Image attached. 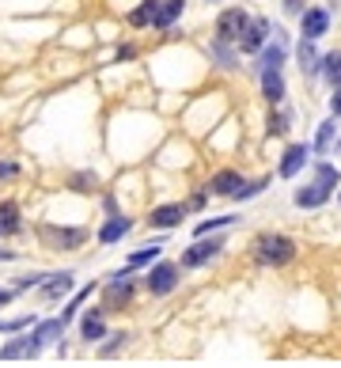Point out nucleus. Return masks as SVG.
Here are the masks:
<instances>
[{
  "label": "nucleus",
  "mask_w": 341,
  "mask_h": 368,
  "mask_svg": "<svg viewBox=\"0 0 341 368\" xmlns=\"http://www.w3.org/2000/svg\"><path fill=\"white\" fill-rule=\"evenodd\" d=\"M76 331H80V342H87V346H103L107 334H110L107 311H103V308H84V311H80V319H76Z\"/></svg>",
  "instance_id": "obj_6"
},
{
  "label": "nucleus",
  "mask_w": 341,
  "mask_h": 368,
  "mask_svg": "<svg viewBox=\"0 0 341 368\" xmlns=\"http://www.w3.org/2000/svg\"><path fill=\"white\" fill-rule=\"evenodd\" d=\"M311 156H315V148H311V145H288V148L281 152L277 175H281V179H296V175L304 171L307 164H311Z\"/></svg>",
  "instance_id": "obj_11"
},
{
  "label": "nucleus",
  "mask_w": 341,
  "mask_h": 368,
  "mask_svg": "<svg viewBox=\"0 0 341 368\" xmlns=\"http://www.w3.org/2000/svg\"><path fill=\"white\" fill-rule=\"evenodd\" d=\"M42 353V346L35 342V334L23 331V334H12V338L0 346V361H35Z\"/></svg>",
  "instance_id": "obj_8"
},
{
  "label": "nucleus",
  "mask_w": 341,
  "mask_h": 368,
  "mask_svg": "<svg viewBox=\"0 0 341 368\" xmlns=\"http://www.w3.org/2000/svg\"><path fill=\"white\" fill-rule=\"evenodd\" d=\"M250 27V15L243 12V8H227V12L216 19V38L220 42H235L239 46V38H243V30Z\"/></svg>",
  "instance_id": "obj_9"
},
{
  "label": "nucleus",
  "mask_w": 341,
  "mask_h": 368,
  "mask_svg": "<svg viewBox=\"0 0 341 368\" xmlns=\"http://www.w3.org/2000/svg\"><path fill=\"white\" fill-rule=\"evenodd\" d=\"M95 289H103V285H99V281H91V285H84V289H80V292H72V296H69V304H64V308H61V319H64V323H69V326L80 319V311H84V304L91 300V292H95Z\"/></svg>",
  "instance_id": "obj_20"
},
{
  "label": "nucleus",
  "mask_w": 341,
  "mask_h": 368,
  "mask_svg": "<svg viewBox=\"0 0 341 368\" xmlns=\"http://www.w3.org/2000/svg\"><path fill=\"white\" fill-rule=\"evenodd\" d=\"M262 95H265V103H273V107H281V103H284V76H281V69L262 73Z\"/></svg>",
  "instance_id": "obj_22"
},
{
  "label": "nucleus",
  "mask_w": 341,
  "mask_h": 368,
  "mask_svg": "<svg viewBox=\"0 0 341 368\" xmlns=\"http://www.w3.org/2000/svg\"><path fill=\"white\" fill-rule=\"evenodd\" d=\"M270 35H273V27H270V19H250V27L243 30V38H239V53H262L265 50V42H270Z\"/></svg>",
  "instance_id": "obj_13"
},
{
  "label": "nucleus",
  "mask_w": 341,
  "mask_h": 368,
  "mask_svg": "<svg viewBox=\"0 0 341 368\" xmlns=\"http://www.w3.org/2000/svg\"><path fill=\"white\" fill-rule=\"evenodd\" d=\"M284 65V35L273 30V38L265 42V50L258 53V73H270V69H281Z\"/></svg>",
  "instance_id": "obj_18"
},
{
  "label": "nucleus",
  "mask_w": 341,
  "mask_h": 368,
  "mask_svg": "<svg viewBox=\"0 0 341 368\" xmlns=\"http://www.w3.org/2000/svg\"><path fill=\"white\" fill-rule=\"evenodd\" d=\"M296 61H299V73H304V76H319V73H322V58H319V50H315L307 38H299Z\"/></svg>",
  "instance_id": "obj_21"
},
{
  "label": "nucleus",
  "mask_w": 341,
  "mask_h": 368,
  "mask_svg": "<svg viewBox=\"0 0 341 368\" xmlns=\"http://www.w3.org/2000/svg\"><path fill=\"white\" fill-rule=\"evenodd\" d=\"M133 231V220L129 217H121V213H114V217H107V224H103L99 231H95V239H99L103 247H114V243H121V239Z\"/></svg>",
  "instance_id": "obj_17"
},
{
  "label": "nucleus",
  "mask_w": 341,
  "mask_h": 368,
  "mask_svg": "<svg viewBox=\"0 0 341 368\" xmlns=\"http://www.w3.org/2000/svg\"><path fill=\"white\" fill-rule=\"evenodd\" d=\"M42 243L50 247V251H76V247H84L87 243V228H57V224H46L42 231Z\"/></svg>",
  "instance_id": "obj_7"
},
{
  "label": "nucleus",
  "mask_w": 341,
  "mask_h": 368,
  "mask_svg": "<svg viewBox=\"0 0 341 368\" xmlns=\"http://www.w3.org/2000/svg\"><path fill=\"white\" fill-rule=\"evenodd\" d=\"M72 281H76V277H72L69 270L50 274V277L42 281V289H38V296H42L46 304H61V300H69V296H72Z\"/></svg>",
  "instance_id": "obj_14"
},
{
  "label": "nucleus",
  "mask_w": 341,
  "mask_h": 368,
  "mask_svg": "<svg viewBox=\"0 0 341 368\" xmlns=\"http://www.w3.org/2000/svg\"><path fill=\"white\" fill-rule=\"evenodd\" d=\"M322 73H326V84L338 91V87H341V53H338V50L322 58Z\"/></svg>",
  "instance_id": "obj_27"
},
{
  "label": "nucleus",
  "mask_w": 341,
  "mask_h": 368,
  "mask_svg": "<svg viewBox=\"0 0 341 368\" xmlns=\"http://www.w3.org/2000/svg\"><path fill=\"white\" fill-rule=\"evenodd\" d=\"M220 251H224V236H205V239H193L178 262H182V270H201V266H209Z\"/></svg>",
  "instance_id": "obj_5"
},
{
  "label": "nucleus",
  "mask_w": 341,
  "mask_h": 368,
  "mask_svg": "<svg viewBox=\"0 0 341 368\" xmlns=\"http://www.w3.org/2000/svg\"><path fill=\"white\" fill-rule=\"evenodd\" d=\"M330 30V12L326 8H307L304 19H299V35L307 38V42H315V38H322Z\"/></svg>",
  "instance_id": "obj_15"
},
{
  "label": "nucleus",
  "mask_w": 341,
  "mask_h": 368,
  "mask_svg": "<svg viewBox=\"0 0 341 368\" xmlns=\"http://www.w3.org/2000/svg\"><path fill=\"white\" fill-rule=\"evenodd\" d=\"M231 224H239V217H213V220H201L198 228H193V239H205V236H213V231L231 228Z\"/></svg>",
  "instance_id": "obj_26"
},
{
  "label": "nucleus",
  "mask_w": 341,
  "mask_h": 368,
  "mask_svg": "<svg viewBox=\"0 0 341 368\" xmlns=\"http://www.w3.org/2000/svg\"><path fill=\"white\" fill-rule=\"evenodd\" d=\"M125 346H129V331H110V334H107V342H103V346L95 349V357H103V361H110V357H118Z\"/></svg>",
  "instance_id": "obj_25"
},
{
  "label": "nucleus",
  "mask_w": 341,
  "mask_h": 368,
  "mask_svg": "<svg viewBox=\"0 0 341 368\" xmlns=\"http://www.w3.org/2000/svg\"><path fill=\"white\" fill-rule=\"evenodd\" d=\"M64 331H69V323H64L61 315H53V319H38V326L30 334H35V342L46 349V346H61Z\"/></svg>",
  "instance_id": "obj_16"
},
{
  "label": "nucleus",
  "mask_w": 341,
  "mask_h": 368,
  "mask_svg": "<svg viewBox=\"0 0 341 368\" xmlns=\"http://www.w3.org/2000/svg\"><path fill=\"white\" fill-rule=\"evenodd\" d=\"M8 236V228H4V220H0V239H4Z\"/></svg>",
  "instance_id": "obj_36"
},
{
  "label": "nucleus",
  "mask_w": 341,
  "mask_h": 368,
  "mask_svg": "<svg viewBox=\"0 0 341 368\" xmlns=\"http://www.w3.org/2000/svg\"><path fill=\"white\" fill-rule=\"evenodd\" d=\"M182 285V262H167V259H159L156 266H148V274H144V292L148 296H170Z\"/></svg>",
  "instance_id": "obj_3"
},
{
  "label": "nucleus",
  "mask_w": 341,
  "mask_h": 368,
  "mask_svg": "<svg viewBox=\"0 0 341 368\" xmlns=\"http://www.w3.org/2000/svg\"><path fill=\"white\" fill-rule=\"evenodd\" d=\"M159 251H164V243H152V247H137L133 254L125 259V266H121V274H129L133 277L137 270H144V266H156L159 262Z\"/></svg>",
  "instance_id": "obj_19"
},
{
  "label": "nucleus",
  "mask_w": 341,
  "mask_h": 368,
  "mask_svg": "<svg viewBox=\"0 0 341 368\" xmlns=\"http://www.w3.org/2000/svg\"><path fill=\"white\" fill-rule=\"evenodd\" d=\"M182 12H186V4H182V0H167V4L159 8V23H156V27H159V30H167L170 23H175L178 15H182Z\"/></svg>",
  "instance_id": "obj_28"
},
{
  "label": "nucleus",
  "mask_w": 341,
  "mask_h": 368,
  "mask_svg": "<svg viewBox=\"0 0 341 368\" xmlns=\"http://www.w3.org/2000/svg\"><path fill=\"white\" fill-rule=\"evenodd\" d=\"M159 8H164L159 0H144V4L129 15V23H133V27H156V23H159Z\"/></svg>",
  "instance_id": "obj_24"
},
{
  "label": "nucleus",
  "mask_w": 341,
  "mask_h": 368,
  "mask_svg": "<svg viewBox=\"0 0 341 368\" xmlns=\"http://www.w3.org/2000/svg\"><path fill=\"white\" fill-rule=\"evenodd\" d=\"M338 205H341V190H338Z\"/></svg>",
  "instance_id": "obj_37"
},
{
  "label": "nucleus",
  "mask_w": 341,
  "mask_h": 368,
  "mask_svg": "<svg viewBox=\"0 0 341 368\" xmlns=\"http://www.w3.org/2000/svg\"><path fill=\"white\" fill-rule=\"evenodd\" d=\"M243 186H247V179H243V171H235V167H224V171H216L213 179H209V194L213 198H239Z\"/></svg>",
  "instance_id": "obj_10"
},
{
  "label": "nucleus",
  "mask_w": 341,
  "mask_h": 368,
  "mask_svg": "<svg viewBox=\"0 0 341 368\" xmlns=\"http://www.w3.org/2000/svg\"><path fill=\"white\" fill-rule=\"evenodd\" d=\"M72 186H76V190H87V186H95V175H87V171L72 175Z\"/></svg>",
  "instance_id": "obj_33"
},
{
  "label": "nucleus",
  "mask_w": 341,
  "mask_h": 368,
  "mask_svg": "<svg viewBox=\"0 0 341 368\" xmlns=\"http://www.w3.org/2000/svg\"><path fill=\"white\" fill-rule=\"evenodd\" d=\"M186 202H164V205H156V209L148 213V228H159V231H167V228H178V224L186 220Z\"/></svg>",
  "instance_id": "obj_12"
},
{
  "label": "nucleus",
  "mask_w": 341,
  "mask_h": 368,
  "mask_svg": "<svg viewBox=\"0 0 341 368\" xmlns=\"http://www.w3.org/2000/svg\"><path fill=\"white\" fill-rule=\"evenodd\" d=\"M15 259V251H8V247H0V262H12Z\"/></svg>",
  "instance_id": "obj_35"
},
{
  "label": "nucleus",
  "mask_w": 341,
  "mask_h": 368,
  "mask_svg": "<svg viewBox=\"0 0 341 368\" xmlns=\"http://www.w3.org/2000/svg\"><path fill=\"white\" fill-rule=\"evenodd\" d=\"M133 296H137V281L118 270V274L103 285V304H99V308L107 311V315H114V311H125L129 304H133Z\"/></svg>",
  "instance_id": "obj_4"
},
{
  "label": "nucleus",
  "mask_w": 341,
  "mask_h": 368,
  "mask_svg": "<svg viewBox=\"0 0 341 368\" xmlns=\"http://www.w3.org/2000/svg\"><path fill=\"white\" fill-rule=\"evenodd\" d=\"M288 125H292L288 110H277V107H273V114H270V125H265V130H270V137H284V133H288Z\"/></svg>",
  "instance_id": "obj_29"
},
{
  "label": "nucleus",
  "mask_w": 341,
  "mask_h": 368,
  "mask_svg": "<svg viewBox=\"0 0 341 368\" xmlns=\"http://www.w3.org/2000/svg\"><path fill=\"white\" fill-rule=\"evenodd\" d=\"M296 254H299L296 239L281 236V231H262V236L250 239V262H254V266L281 270V266H288Z\"/></svg>",
  "instance_id": "obj_2"
},
{
  "label": "nucleus",
  "mask_w": 341,
  "mask_h": 368,
  "mask_svg": "<svg viewBox=\"0 0 341 368\" xmlns=\"http://www.w3.org/2000/svg\"><path fill=\"white\" fill-rule=\"evenodd\" d=\"M330 118H338V122H341V87L330 95Z\"/></svg>",
  "instance_id": "obj_34"
},
{
  "label": "nucleus",
  "mask_w": 341,
  "mask_h": 368,
  "mask_svg": "<svg viewBox=\"0 0 341 368\" xmlns=\"http://www.w3.org/2000/svg\"><path fill=\"white\" fill-rule=\"evenodd\" d=\"M205 205H209V194H205V190H198V194H193L190 202H186V209H190V213H201Z\"/></svg>",
  "instance_id": "obj_31"
},
{
  "label": "nucleus",
  "mask_w": 341,
  "mask_h": 368,
  "mask_svg": "<svg viewBox=\"0 0 341 368\" xmlns=\"http://www.w3.org/2000/svg\"><path fill=\"white\" fill-rule=\"evenodd\" d=\"M334 141H338V118H326V122L319 125V133H315L311 148L322 156V152H330V148H334Z\"/></svg>",
  "instance_id": "obj_23"
},
{
  "label": "nucleus",
  "mask_w": 341,
  "mask_h": 368,
  "mask_svg": "<svg viewBox=\"0 0 341 368\" xmlns=\"http://www.w3.org/2000/svg\"><path fill=\"white\" fill-rule=\"evenodd\" d=\"M265 186H270V179H254V182H247V186H243V194L235 198V202H250V198H258Z\"/></svg>",
  "instance_id": "obj_30"
},
{
  "label": "nucleus",
  "mask_w": 341,
  "mask_h": 368,
  "mask_svg": "<svg viewBox=\"0 0 341 368\" xmlns=\"http://www.w3.org/2000/svg\"><path fill=\"white\" fill-rule=\"evenodd\" d=\"M19 175V167L12 164V159H0V182H8V179H15Z\"/></svg>",
  "instance_id": "obj_32"
},
{
  "label": "nucleus",
  "mask_w": 341,
  "mask_h": 368,
  "mask_svg": "<svg viewBox=\"0 0 341 368\" xmlns=\"http://www.w3.org/2000/svg\"><path fill=\"white\" fill-rule=\"evenodd\" d=\"M334 190H341V171L334 164H326V159H319V164H315V179L304 182V186H296L292 202H296L299 209H322V205L334 198Z\"/></svg>",
  "instance_id": "obj_1"
}]
</instances>
